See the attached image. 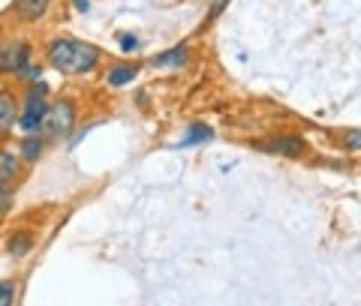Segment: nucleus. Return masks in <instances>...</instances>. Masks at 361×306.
<instances>
[{
    "instance_id": "f257e3e1",
    "label": "nucleus",
    "mask_w": 361,
    "mask_h": 306,
    "mask_svg": "<svg viewBox=\"0 0 361 306\" xmlns=\"http://www.w3.org/2000/svg\"><path fill=\"white\" fill-rule=\"evenodd\" d=\"M103 60V51L94 42L75 39V37H58L45 45V63L61 75H90Z\"/></svg>"
},
{
    "instance_id": "f03ea898",
    "label": "nucleus",
    "mask_w": 361,
    "mask_h": 306,
    "mask_svg": "<svg viewBox=\"0 0 361 306\" xmlns=\"http://www.w3.org/2000/svg\"><path fill=\"white\" fill-rule=\"evenodd\" d=\"M45 115H49V102H45V84H30L25 99L18 108V129L25 135H37L42 132Z\"/></svg>"
},
{
    "instance_id": "7ed1b4c3",
    "label": "nucleus",
    "mask_w": 361,
    "mask_h": 306,
    "mask_svg": "<svg viewBox=\"0 0 361 306\" xmlns=\"http://www.w3.org/2000/svg\"><path fill=\"white\" fill-rule=\"evenodd\" d=\"M75 117H78V108L73 99H58L49 106V115H45L42 123V135L45 139H66L75 127Z\"/></svg>"
},
{
    "instance_id": "20e7f679",
    "label": "nucleus",
    "mask_w": 361,
    "mask_h": 306,
    "mask_svg": "<svg viewBox=\"0 0 361 306\" xmlns=\"http://www.w3.org/2000/svg\"><path fill=\"white\" fill-rule=\"evenodd\" d=\"M30 60H33L30 42L18 37L0 39V75H21L30 66Z\"/></svg>"
},
{
    "instance_id": "39448f33",
    "label": "nucleus",
    "mask_w": 361,
    "mask_h": 306,
    "mask_svg": "<svg viewBox=\"0 0 361 306\" xmlns=\"http://www.w3.org/2000/svg\"><path fill=\"white\" fill-rule=\"evenodd\" d=\"M18 108H21V96L13 87H0V144L13 139V129L18 127Z\"/></svg>"
},
{
    "instance_id": "423d86ee",
    "label": "nucleus",
    "mask_w": 361,
    "mask_h": 306,
    "mask_svg": "<svg viewBox=\"0 0 361 306\" xmlns=\"http://www.w3.org/2000/svg\"><path fill=\"white\" fill-rule=\"evenodd\" d=\"M25 177V162H21L18 151L0 144V189H16Z\"/></svg>"
},
{
    "instance_id": "0eeeda50",
    "label": "nucleus",
    "mask_w": 361,
    "mask_h": 306,
    "mask_svg": "<svg viewBox=\"0 0 361 306\" xmlns=\"http://www.w3.org/2000/svg\"><path fill=\"white\" fill-rule=\"evenodd\" d=\"M49 9H51V0H16L13 15L21 21V25H37L39 18H45Z\"/></svg>"
},
{
    "instance_id": "6e6552de",
    "label": "nucleus",
    "mask_w": 361,
    "mask_h": 306,
    "mask_svg": "<svg viewBox=\"0 0 361 306\" xmlns=\"http://www.w3.org/2000/svg\"><path fill=\"white\" fill-rule=\"evenodd\" d=\"M259 151L265 153H280V156H298L304 151V141L295 139V135H277V139H268V141H256Z\"/></svg>"
},
{
    "instance_id": "1a4fd4ad",
    "label": "nucleus",
    "mask_w": 361,
    "mask_h": 306,
    "mask_svg": "<svg viewBox=\"0 0 361 306\" xmlns=\"http://www.w3.org/2000/svg\"><path fill=\"white\" fill-rule=\"evenodd\" d=\"M45 135L37 132V135H25L18 144V156H21V162L25 165H33V162H39L42 160V153H45Z\"/></svg>"
},
{
    "instance_id": "9d476101",
    "label": "nucleus",
    "mask_w": 361,
    "mask_h": 306,
    "mask_svg": "<svg viewBox=\"0 0 361 306\" xmlns=\"http://www.w3.org/2000/svg\"><path fill=\"white\" fill-rule=\"evenodd\" d=\"M135 75H139V66L135 63H115L106 70V84L111 87H127L130 82H135Z\"/></svg>"
},
{
    "instance_id": "9b49d317",
    "label": "nucleus",
    "mask_w": 361,
    "mask_h": 306,
    "mask_svg": "<svg viewBox=\"0 0 361 306\" xmlns=\"http://www.w3.org/2000/svg\"><path fill=\"white\" fill-rule=\"evenodd\" d=\"M187 58H190V49H187V45H175V49L157 54V58L151 60V66H154V70H172V66H184Z\"/></svg>"
},
{
    "instance_id": "f8f14e48",
    "label": "nucleus",
    "mask_w": 361,
    "mask_h": 306,
    "mask_svg": "<svg viewBox=\"0 0 361 306\" xmlns=\"http://www.w3.org/2000/svg\"><path fill=\"white\" fill-rule=\"evenodd\" d=\"M33 243H37V237H33L30 231H21L18 229V231H13V234L6 237V253L16 255V258H25L30 249H33Z\"/></svg>"
},
{
    "instance_id": "ddd939ff",
    "label": "nucleus",
    "mask_w": 361,
    "mask_h": 306,
    "mask_svg": "<svg viewBox=\"0 0 361 306\" xmlns=\"http://www.w3.org/2000/svg\"><path fill=\"white\" fill-rule=\"evenodd\" d=\"M18 294V282L16 279H0V306H13Z\"/></svg>"
},
{
    "instance_id": "4468645a",
    "label": "nucleus",
    "mask_w": 361,
    "mask_h": 306,
    "mask_svg": "<svg viewBox=\"0 0 361 306\" xmlns=\"http://www.w3.org/2000/svg\"><path fill=\"white\" fill-rule=\"evenodd\" d=\"M202 139H211V129L208 127H190V132L180 139V144H193V141H202Z\"/></svg>"
},
{
    "instance_id": "2eb2a0df",
    "label": "nucleus",
    "mask_w": 361,
    "mask_h": 306,
    "mask_svg": "<svg viewBox=\"0 0 361 306\" xmlns=\"http://www.w3.org/2000/svg\"><path fill=\"white\" fill-rule=\"evenodd\" d=\"M349 151H355V153H361V129H349V132H343V139H341Z\"/></svg>"
},
{
    "instance_id": "dca6fc26",
    "label": "nucleus",
    "mask_w": 361,
    "mask_h": 306,
    "mask_svg": "<svg viewBox=\"0 0 361 306\" xmlns=\"http://www.w3.org/2000/svg\"><path fill=\"white\" fill-rule=\"evenodd\" d=\"M13 196H16V189H0V219L9 213V208H13Z\"/></svg>"
},
{
    "instance_id": "f3484780",
    "label": "nucleus",
    "mask_w": 361,
    "mask_h": 306,
    "mask_svg": "<svg viewBox=\"0 0 361 306\" xmlns=\"http://www.w3.org/2000/svg\"><path fill=\"white\" fill-rule=\"evenodd\" d=\"M135 45H139V39H135V37H121V49H123V51L135 49Z\"/></svg>"
},
{
    "instance_id": "a211bd4d",
    "label": "nucleus",
    "mask_w": 361,
    "mask_h": 306,
    "mask_svg": "<svg viewBox=\"0 0 361 306\" xmlns=\"http://www.w3.org/2000/svg\"><path fill=\"white\" fill-rule=\"evenodd\" d=\"M223 4H226V0H214V6H211V18H217V15L223 13Z\"/></svg>"
},
{
    "instance_id": "6ab92c4d",
    "label": "nucleus",
    "mask_w": 361,
    "mask_h": 306,
    "mask_svg": "<svg viewBox=\"0 0 361 306\" xmlns=\"http://www.w3.org/2000/svg\"><path fill=\"white\" fill-rule=\"evenodd\" d=\"M87 6H90L87 0H75V9H78V13H87Z\"/></svg>"
}]
</instances>
